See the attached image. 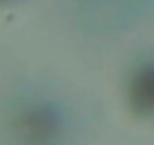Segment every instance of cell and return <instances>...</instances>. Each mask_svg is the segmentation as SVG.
<instances>
[{"mask_svg": "<svg viewBox=\"0 0 154 145\" xmlns=\"http://www.w3.org/2000/svg\"><path fill=\"white\" fill-rule=\"evenodd\" d=\"M14 131L23 145H57L63 134V125L54 109L38 104L20 113Z\"/></svg>", "mask_w": 154, "mask_h": 145, "instance_id": "1", "label": "cell"}, {"mask_svg": "<svg viewBox=\"0 0 154 145\" xmlns=\"http://www.w3.org/2000/svg\"><path fill=\"white\" fill-rule=\"evenodd\" d=\"M131 106L140 116L154 118V68H147L134 79L131 86Z\"/></svg>", "mask_w": 154, "mask_h": 145, "instance_id": "2", "label": "cell"}]
</instances>
